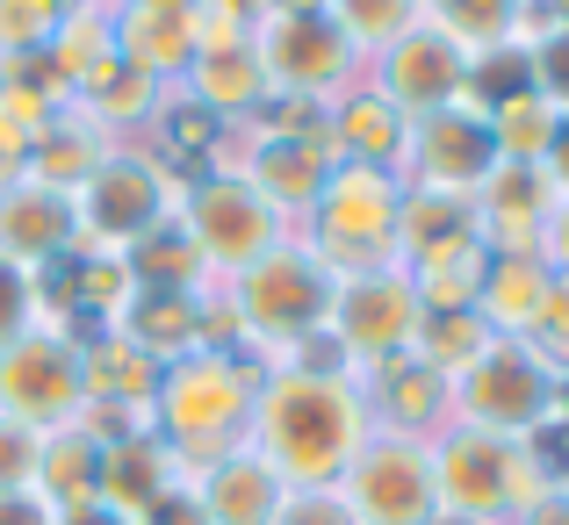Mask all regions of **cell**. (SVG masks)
Returning a JSON list of instances; mask_svg holds the SVG:
<instances>
[{
  "mask_svg": "<svg viewBox=\"0 0 569 525\" xmlns=\"http://www.w3.org/2000/svg\"><path fill=\"white\" fill-rule=\"evenodd\" d=\"M556 180H548L541 166H505L476 188V231H483L490 252H541V231L548 216H556Z\"/></svg>",
  "mask_w": 569,
  "mask_h": 525,
  "instance_id": "19",
  "label": "cell"
},
{
  "mask_svg": "<svg viewBox=\"0 0 569 525\" xmlns=\"http://www.w3.org/2000/svg\"><path fill=\"white\" fill-rule=\"evenodd\" d=\"M483 115H490V144H498L505 166H541L548 144H556V123H562L533 87H527V94H512V101H498V109H483Z\"/></svg>",
  "mask_w": 569,
  "mask_h": 525,
  "instance_id": "34",
  "label": "cell"
},
{
  "mask_svg": "<svg viewBox=\"0 0 569 525\" xmlns=\"http://www.w3.org/2000/svg\"><path fill=\"white\" fill-rule=\"evenodd\" d=\"M130 295H138V281H130L123 252H72V310L94 317V332L123 317Z\"/></svg>",
  "mask_w": 569,
  "mask_h": 525,
  "instance_id": "35",
  "label": "cell"
},
{
  "mask_svg": "<svg viewBox=\"0 0 569 525\" xmlns=\"http://www.w3.org/2000/svg\"><path fill=\"white\" fill-rule=\"evenodd\" d=\"M0 525H58V512L37 489H0Z\"/></svg>",
  "mask_w": 569,
  "mask_h": 525,
  "instance_id": "46",
  "label": "cell"
},
{
  "mask_svg": "<svg viewBox=\"0 0 569 525\" xmlns=\"http://www.w3.org/2000/svg\"><path fill=\"white\" fill-rule=\"evenodd\" d=\"M490 346V332H483V317L476 310H455V317H426L418 324V339H411V360H426L432 374H447L455 382L461 367H476Z\"/></svg>",
  "mask_w": 569,
  "mask_h": 525,
  "instance_id": "37",
  "label": "cell"
},
{
  "mask_svg": "<svg viewBox=\"0 0 569 525\" xmlns=\"http://www.w3.org/2000/svg\"><path fill=\"white\" fill-rule=\"evenodd\" d=\"M181 483V468H173V454L152 440V432H130V440L101 446V504L123 518H138L152 497H167V489Z\"/></svg>",
  "mask_w": 569,
  "mask_h": 525,
  "instance_id": "26",
  "label": "cell"
},
{
  "mask_svg": "<svg viewBox=\"0 0 569 525\" xmlns=\"http://www.w3.org/2000/svg\"><path fill=\"white\" fill-rule=\"evenodd\" d=\"M260 8H274V14H332V0H260Z\"/></svg>",
  "mask_w": 569,
  "mask_h": 525,
  "instance_id": "52",
  "label": "cell"
},
{
  "mask_svg": "<svg viewBox=\"0 0 569 525\" xmlns=\"http://www.w3.org/2000/svg\"><path fill=\"white\" fill-rule=\"evenodd\" d=\"M37 497L51 504L58 518H66V512H80V504H101V446L87 440L80 425H66V432H43Z\"/></svg>",
  "mask_w": 569,
  "mask_h": 525,
  "instance_id": "30",
  "label": "cell"
},
{
  "mask_svg": "<svg viewBox=\"0 0 569 525\" xmlns=\"http://www.w3.org/2000/svg\"><path fill=\"white\" fill-rule=\"evenodd\" d=\"M116 58L152 87H181L194 65V0H116L109 8Z\"/></svg>",
  "mask_w": 569,
  "mask_h": 525,
  "instance_id": "16",
  "label": "cell"
},
{
  "mask_svg": "<svg viewBox=\"0 0 569 525\" xmlns=\"http://www.w3.org/2000/svg\"><path fill=\"white\" fill-rule=\"evenodd\" d=\"M368 417H376V432H397V440H426L432 446L447 425H455V382L403 353V360H389V367L368 374Z\"/></svg>",
  "mask_w": 569,
  "mask_h": 525,
  "instance_id": "18",
  "label": "cell"
},
{
  "mask_svg": "<svg viewBox=\"0 0 569 525\" xmlns=\"http://www.w3.org/2000/svg\"><path fill=\"white\" fill-rule=\"evenodd\" d=\"M51 65H58V80H66V94H80L87 80H101V72L116 65L109 8H72L66 22H58V37H51Z\"/></svg>",
  "mask_w": 569,
  "mask_h": 525,
  "instance_id": "33",
  "label": "cell"
},
{
  "mask_svg": "<svg viewBox=\"0 0 569 525\" xmlns=\"http://www.w3.org/2000/svg\"><path fill=\"white\" fill-rule=\"evenodd\" d=\"M353 525H440L432 504V446L397 440V432H368V446L339 475Z\"/></svg>",
  "mask_w": 569,
  "mask_h": 525,
  "instance_id": "12",
  "label": "cell"
},
{
  "mask_svg": "<svg viewBox=\"0 0 569 525\" xmlns=\"http://www.w3.org/2000/svg\"><path fill=\"white\" fill-rule=\"evenodd\" d=\"M14 180H22V166H8V159H0V188H14Z\"/></svg>",
  "mask_w": 569,
  "mask_h": 525,
  "instance_id": "54",
  "label": "cell"
},
{
  "mask_svg": "<svg viewBox=\"0 0 569 525\" xmlns=\"http://www.w3.org/2000/svg\"><path fill=\"white\" fill-rule=\"evenodd\" d=\"M325 130H332V152L347 166H403V144H411V115H397L368 80H353L347 94L325 101Z\"/></svg>",
  "mask_w": 569,
  "mask_h": 525,
  "instance_id": "22",
  "label": "cell"
},
{
  "mask_svg": "<svg viewBox=\"0 0 569 525\" xmlns=\"http://www.w3.org/2000/svg\"><path fill=\"white\" fill-rule=\"evenodd\" d=\"M181 94L194 101V109H209L217 123H252V115L274 101V87H267L260 58H252V37L246 43H202L194 51V65L181 72Z\"/></svg>",
  "mask_w": 569,
  "mask_h": 525,
  "instance_id": "20",
  "label": "cell"
},
{
  "mask_svg": "<svg viewBox=\"0 0 569 525\" xmlns=\"http://www.w3.org/2000/svg\"><path fill=\"white\" fill-rule=\"evenodd\" d=\"M426 22L455 37L469 58H483L533 37V0H426Z\"/></svg>",
  "mask_w": 569,
  "mask_h": 525,
  "instance_id": "29",
  "label": "cell"
},
{
  "mask_svg": "<svg viewBox=\"0 0 569 525\" xmlns=\"http://www.w3.org/2000/svg\"><path fill=\"white\" fill-rule=\"evenodd\" d=\"M173 194H181V180L144 144H109V159L72 194V216H80V245L72 252H130L152 223L173 216Z\"/></svg>",
  "mask_w": 569,
  "mask_h": 525,
  "instance_id": "7",
  "label": "cell"
},
{
  "mask_svg": "<svg viewBox=\"0 0 569 525\" xmlns=\"http://www.w3.org/2000/svg\"><path fill=\"white\" fill-rule=\"evenodd\" d=\"M202 289H138L116 317V332H130L144 353L167 367V360H188L202 353Z\"/></svg>",
  "mask_w": 569,
  "mask_h": 525,
  "instance_id": "25",
  "label": "cell"
},
{
  "mask_svg": "<svg viewBox=\"0 0 569 525\" xmlns=\"http://www.w3.org/2000/svg\"><path fill=\"white\" fill-rule=\"evenodd\" d=\"M252 58H260L274 101H332L361 80V51L332 14H252Z\"/></svg>",
  "mask_w": 569,
  "mask_h": 525,
  "instance_id": "9",
  "label": "cell"
},
{
  "mask_svg": "<svg viewBox=\"0 0 569 525\" xmlns=\"http://www.w3.org/2000/svg\"><path fill=\"white\" fill-rule=\"evenodd\" d=\"M173 223L188 231V245L202 252V266H209V281H231V274H246L252 260H267V252L289 238V223L274 216V209L260 202V194L246 188L231 166H217V173H194L181 180V194H173Z\"/></svg>",
  "mask_w": 569,
  "mask_h": 525,
  "instance_id": "6",
  "label": "cell"
},
{
  "mask_svg": "<svg viewBox=\"0 0 569 525\" xmlns=\"http://www.w3.org/2000/svg\"><path fill=\"white\" fill-rule=\"evenodd\" d=\"M512 525H569V489L556 483L548 497H533V504H527V512H519Z\"/></svg>",
  "mask_w": 569,
  "mask_h": 525,
  "instance_id": "48",
  "label": "cell"
},
{
  "mask_svg": "<svg viewBox=\"0 0 569 525\" xmlns=\"http://www.w3.org/2000/svg\"><path fill=\"white\" fill-rule=\"evenodd\" d=\"M332 22L347 29V43L361 51V65H368V58L389 51L403 29L426 22V0H332Z\"/></svg>",
  "mask_w": 569,
  "mask_h": 525,
  "instance_id": "36",
  "label": "cell"
},
{
  "mask_svg": "<svg viewBox=\"0 0 569 525\" xmlns=\"http://www.w3.org/2000/svg\"><path fill=\"white\" fill-rule=\"evenodd\" d=\"M130 525H209V512H202V497H194L188 483H173L167 497H152V504H144V512L130 518Z\"/></svg>",
  "mask_w": 569,
  "mask_h": 525,
  "instance_id": "45",
  "label": "cell"
},
{
  "mask_svg": "<svg viewBox=\"0 0 569 525\" xmlns=\"http://www.w3.org/2000/svg\"><path fill=\"white\" fill-rule=\"evenodd\" d=\"M556 374L527 353V339H490L476 367L455 374V425L498 432V440H533L556 425Z\"/></svg>",
  "mask_w": 569,
  "mask_h": 525,
  "instance_id": "8",
  "label": "cell"
},
{
  "mask_svg": "<svg viewBox=\"0 0 569 525\" xmlns=\"http://www.w3.org/2000/svg\"><path fill=\"white\" fill-rule=\"evenodd\" d=\"M541 260L556 266V274H569V194L556 202V216H548V231H541Z\"/></svg>",
  "mask_w": 569,
  "mask_h": 525,
  "instance_id": "47",
  "label": "cell"
},
{
  "mask_svg": "<svg viewBox=\"0 0 569 525\" xmlns=\"http://www.w3.org/2000/svg\"><path fill=\"white\" fill-rule=\"evenodd\" d=\"M548 281L556 266L541 252H490V274H483V295H476V317H483L490 339H527L533 317L548 303Z\"/></svg>",
  "mask_w": 569,
  "mask_h": 525,
  "instance_id": "24",
  "label": "cell"
},
{
  "mask_svg": "<svg viewBox=\"0 0 569 525\" xmlns=\"http://www.w3.org/2000/svg\"><path fill=\"white\" fill-rule=\"evenodd\" d=\"M29 324H37V289H29L22 266L0 260V346H14V339H22Z\"/></svg>",
  "mask_w": 569,
  "mask_h": 525,
  "instance_id": "43",
  "label": "cell"
},
{
  "mask_svg": "<svg viewBox=\"0 0 569 525\" xmlns=\"http://www.w3.org/2000/svg\"><path fill=\"white\" fill-rule=\"evenodd\" d=\"M109 144H116L109 130L87 123V115L66 101V109L51 115V130H43V144L29 152V180H43V188H58V194H80L87 173L109 159Z\"/></svg>",
  "mask_w": 569,
  "mask_h": 525,
  "instance_id": "28",
  "label": "cell"
},
{
  "mask_svg": "<svg viewBox=\"0 0 569 525\" xmlns=\"http://www.w3.org/2000/svg\"><path fill=\"white\" fill-rule=\"evenodd\" d=\"M403 274H411L426 317H455V310H476V295H483L490 245H483V238H461V245H440V252L403 260Z\"/></svg>",
  "mask_w": 569,
  "mask_h": 525,
  "instance_id": "27",
  "label": "cell"
},
{
  "mask_svg": "<svg viewBox=\"0 0 569 525\" xmlns=\"http://www.w3.org/2000/svg\"><path fill=\"white\" fill-rule=\"evenodd\" d=\"M37 461H43V432L0 417V489H37Z\"/></svg>",
  "mask_w": 569,
  "mask_h": 525,
  "instance_id": "42",
  "label": "cell"
},
{
  "mask_svg": "<svg viewBox=\"0 0 569 525\" xmlns=\"http://www.w3.org/2000/svg\"><path fill=\"white\" fill-rule=\"evenodd\" d=\"M527 353L556 374V388L569 382V274L548 281V303H541V317H533V332H527Z\"/></svg>",
  "mask_w": 569,
  "mask_h": 525,
  "instance_id": "39",
  "label": "cell"
},
{
  "mask_svg": "<svg viewBox=\"0 0 569 525\" xmlns=\"http://www.w3.org/2000/svg\"><path fill=\"white\" fill-rule=\"evenodd\" d=\"M368 432H376V417H368V388L353 374L267 367L246 446L289 489H339V475L368 446Z\"/></svg>",
  "mask_w": 569,
  "mask_h": 525,
  "instance_id": "1",
  "label": "cell"
},
{
  "mask_svg": "<svg viewBox=\"0 0 569 525\" xmlns=\"http://www.w3.org/2000/svg\"><path fill=\"white\" fill-rule=\"evenodd\" d=\"M527 87L556 115H569V29H533L527 37Z\"/></svg>",
  "mask_w": 569,
  "mask_h": 525,
  "instance_id": "40",
  "label": "cell"
},
{
  "mask_svg": "<svg viewBox=\"0 0 569 525\" xmlns=\"http://www.w3.org/2000/svg\"><path fill=\"white\" fill-rule=\"evenodd\" d=\"M418 324H426V310H418V289H411V274H403V260H397V266H368V274H339L325 332L347 346L353 367L376 374V367L411 353Z\"/></svg>",
  "mask_w": 569,
  "mask_h": 525,
  "instance_id": "11",
  "label": "cell"
},
{
  "mask_svg": "<svg viewBox=\"0 0 569 525\" xmlns=\"http://www.w3.org/2000/svg\"><path fill=\"white\" fill-rule=\"evenodd\" d=\"M476 231V194H440V188H403V216H397V260H418V252L461 245Z\"/></svg>",
  "mask_w": 569,
  "mask_h": 525,
  "instance_id": "31",
  "label": "cell"
},
{
  "mask_svg": "<svg viewBox=\"0 0 569 525\" xmlns=\"http://www.w3.org/2000/svg\"><path fill=\"white\" fill-rule=\"evenodd\" d=\"M274 525H353V512H347L339 489H289V504H281Z\"/></svg>",
  "mask_w": 569,
  "mask_h": 525,
  "instance_id": "44",
  "label": "cell"
},
{
  "mask_svg": "<svg viewBox=\"0 0 569 525\" xmlns=\"http://www.w3.org/2000/svg\"><path fill=\"white\" fill-rule=\"evenodd\" d=\"M80 245V216H72V194L43 188V180H14V188H0V260L22 266V274H37V266L66 260V252Z\"/></svg>",
  "mask_w": 569,
  "mask_h": 525,
  "instance_id": "17",
  "label": "cell"
},
{
  "mask_svg": "<svg viewBox=\"0 0 569 525\" xmlns=\"http://www.w3.org/2000/svg\"><path fill=\"white\" fill-rule=\"evenodd\" d=\"M66 8L58 0H0V58L8 51H51Z\"/></svg>",
  "mask_w": 569,
  "mask_h": 525,
  "instance_id": "41",
  "label": "cell"
},
{
  "mask_svg": "<svg viewBox=\"0 0 569 525\" xmlns=\"http://www.w3.org/2000/svg\"><path fill=\"white\" fill-rule=\"evenodd\" d=\"M58 525H130L123 512H109V504H80V512H66Z\"/></svg>",
  "mask_w": 569,
  "mask_h": 525,
  "instance_id": "50",
  "label": "cell"
},
{
  "mask_svg": "<svg viewBox=\"0 0 569 525\" xmlns=\"http://www.w3.org/2000/svg\"><path fill=\"white\" fill-rule=\"evenodd\" d=\"M51 115H58V101H43V94H29V87H8V80H0V159L29 173V152L43 144Z\"/></svg>",
  "mask_w": 569,
  "mask_h": 525,
  "instance_id": "38",
  "label": "cell"
},
{
  "mask_svg": "<svg viewBox=\"0 0 569 525\" xmlns=\"http://www.w3.org/2000/svg\"><path fill=\"white\" fill-rule=\"evenodd\" d=\"M223 166L246 180L281 223H303L310 209H318L339 152H332V130H260L252 123L246 144H238V159H223Z\"/></svg>",
  "mask_w": 569,
  "mask_h": 525,
  "instance_id": "13",
  "label": "cell"
},
{
  "mask_svg": "<svg viewBox=\"0 0 569 525\" xmlns=\"http://www.w3.org/2000/svg\"><path fill=\"white\" fill-rule=\"evenodd\" d=\"M80 374H87V403H116V411H138L152 425V396H159V374L167 367L130 332L101 324L94 339H80Z\"/></svg>",
  "mask_w": 569,
  "mask_h": 525,
  "instance_id": "23",
  "label": "cell"
},
{
  "mask_svg": "<svg viewBox=\"0 0 569 525\" xmlns=\"http://www.w3.org/2000/svg\"><path fill=\"white\" fill-rule=\"evenodd\" d=\"M556 489L541 440H498L476 425H447L432 440V504L440 525H512L533 497Z\"/></svg>",
  "mask_w": 569,
  "mask_h": 525,
  "instance_id": "3",
  "label": "cell"
},
{
  "mask_svg": "<svg viewBox=\"0 0 569 525\" xmlns=\"http://www.w3.org/2000/svg\"><path fill=\"white\" fill-rule=\"evenodd\" d=\"M397 216H403V173L347 166V159H339L332 180H325V194H318V209L303 216V245L318 252L332 274L397 266Z\"/></svg>",
  "mask_w": 569,
  "mask_h": 525,
  "instance_id": "5",
  "label": "cell"
},
{
  "mask_svg": "<svg viewBox=\"0 0 569 525\" xmlns=\"http://www.w3.org/2000/svg\"><path fill=\"white\" fill-rule=\"evenodd\" d=\"M123 266H130V281H138V289H202L209 295V266H202V252L188 245V231L173 216L152 223V231L123 252Z\"/></svg>",
  "mask_w": 569,
  "mask_h": 525,
  "instance_id": "32",
  "label": "cell"
},
{
  "mask_svg": "<svg viewBox=\"0 0 569 525\" xmlns=\"http://www.w3.org/2000/svg\"><path fill=\"white\" fill-rule=\"evenodd\" d=\"M58 8H66V14H72V8H116V0H58Z\"/></svg>",
  "mask_w": 569,
  "mask_h": 525,
  "instance_id": "53",
  "label": "cell"
},
{
  "mask_svg": "<svg viewBox=\"0 0 569 525\" xmlns=\"http://www.w3.org/2000/svg\"><path fill=\"white\" fill-rule=\"evenodd\" d=\"M533 29H569V0H533Z\"/></svg>",
  "mask_w": 569,
  "mask_h": 525,
  "instance_id": "51",
  "label": "cell"
},
{
  "mask_svg": "<svg viewBox=\"0 0 569 525\" xmlns=\"http://www.w3.org/2000/svg\"><path fill=\"white\" fill-rule=\"evenodd\" d=\"M260 360L252 353H188L167 360L159 374V396H152V440L173 454V468L202 475L209 461L238 454L252 432V403H260Z\"/></svg>",
  "mask_w": 569,
  "mask_h": 525,
  "instance_id": "2",
  "label": "cell"
},
{
  "mask_svg": "<svg viewBox=\"0 0 569 525\" xmlns=\"http://www.w3.org/2000/svg\"><path fill=\"white\" fill-rule=\"evenodd\" d=\"M368 87H376L397 115L418 123V115H432V109L469 94V51H461L455 37H440L432 22H418V29H403L389 51L368 58Z\"/></svg>",
  "mask_w": 569,
  "mask_h": 525,
  "instance_id": "15",
  "label": "cell"
},
{
  "mask_svg": "<svg viewBox=\"0 0 569 525\" xmlns=\"http://www.w3.org/2000/svg\"><path fill=\"white\" fill-rule=\"evenodd\" d=\"M87 411V374H80V332L29 324L14 346H0V417L29 432H66Z\"/></svg>",
  "mask_w": 569,
  "mask_h": 525,
  "instance_id": "10",
  "label": "cell"
},
{
  "mask_svg": "<svg viewBox=\"0 0 569 525\" xmlns=\"http://www.w3.org/2000/svg\"><path fill=\"white\" fill-rule=\"evenodd\" d=\"M332 289H339L332 266H325L303 238H281L267 260H252L246 274H231V295H223V303H231V317H238L246 353L267 367V360L289 353L296 339L325 332V317H332Z\"/></svg>",
  "mask_w": 569,
  "mask_h": 525,
  "instance_id": "4",
  "label": "cell"
},
{
  "mask_svg": "<svg viewBox=\"0 0 569 525\" xmlns=\"http://www.w3.org/2000/svg\"><path fill=\"white\" fill-rule=\"evenodd\" d=\"M490 173H498V144H490V115L476 109L469 94L411 123V144H403V188L476 194Z\"/></svg>",
  "mask_w": 569,
  "mask_h": 525,
  "instance_id": "14",
  "label": "cell"
},
{
  "mask_svg": "<svg viewBox=\"0 0 569 525\" xmlns=\"http://www.w3.org/2000/svg\"><path fill=\"white\" fill-rule=\"evenodd\" d=\"M541 173L556 180V194H569V115L556 123V144H548V159H541Z\"/></svg>",
  "mask_w": 569,
  "mask_h": 525,
  "instance_id": "49",
  "label": "cell"
},
{
  "mask_svg": "<svg viewBox=\"0 0 569 525\" xmlns=\"http://www.w3.org/2000/svg\"><path fill=\"white\" fill-rule=\"evenodd\" d=\"M188 489L202 497L209 525H274L281 504H289V483H281V475L267 468L252 446H238V454L209 461L202 475H188Z\"/></svg>",
  "mask_w": 569,
  "mask_h": 525,
  "instance_id": "21",
  "label": "cell"
}]
</instances>
